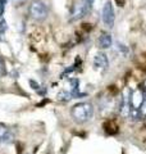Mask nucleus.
Listing matches in <instances>:
<instances>
[{
  "label": "nucleus",
  "mask_w": 146,
  "mask_h": 154,
  "mask_svg": "<svg viewBox=\"0 0 146 154\" xmlns=\"http://www.w3.org/2000/svg\"><path fill=\"white\" fill-rule=\"evenodd\" d=\"M108 66H109V60H108V57L103 53H99V54H96L95 58H94V67L95 69L97 71H101L104 72L108 69Z\"/></svg>",
  "instance_id": "6"
},
{
  "label": "nucleus",
  "mask_w": 146,
  "mask_h": 154,
  "mask_svg": "<svg viewBox=\"0 0 146 154\" xmlns=\"http://www.w3.org/2000/svg\"><path fill=\"white\" fill-rule=\"evenodd\" d=\"M141 90H142V93L146 95V80H145V82L142 84V89H141Z\"/></svg>",
  "instance_id": "14"
},
{
  "label": "nucleus",
  "mask_w": 146,
  "mask_h": 154,
  "mask_svg": "<svg viewBox=\"0 0 146 154\" xmlns=\"http://www.w3.org/2000/svg\"><path fill=\"white\" fill-rule=\"evenodd\" d=\"M101 18L103 22L106 27L111 28L114 26V21H115V13H114V8L111 2H106L105 5L103 7V12H101Z\"/></svg>",
  "instance_id": "3"
},
{
  "label": "nucleus",
  "mask_w": 146,
  "mask_h": 154,
  "mask_svg": "<svg viewBox=\"0 0 146 154\" xmlns=\"http://www.w3.org/2000/svg\"><path fill=\"white\" fill-rule=\"evenodd\" d=\"M84 2L89 5V8H91V5H92V3H94V0H84Z\"/></svg>",
  "instance_id": "13"
},
{
  "label": "nucleus",
  "mask_w": 146,
  "mask_h": 154,
  "mask_svg": "<svg viewBox=\"0 0 146 154\" xmlns=\"http://www.w3.org/2000/svg\"><path fill=\"white\" fill-rule=\"evenodd\" d=\"M5 4L7 0H0V18H3L4 12H5Z\"/></svg>",
  "instance_id": "10"
},
{
  "label": "nucleus",
  "mask_w": 146,
  "mask_h": 154,
  "mask_svg": "<svg viewBox=\"0 0 146 154\" xmlns=\"http://www.w3.org/2000/svg\"><path fill=\"white\" fill-rule=\"evenodd\" d=\"M89 9H90L89 5L84 0L75 3V5L72 8V21H77V19H81L82 17H85L86 13L89 12Z\"/></svg>",
  "instance_id": "4"
},
{
  "label": "nucleus",
  "mask_w": 146,
  "mask_h": 154,
  "mask_svg": "<svg viewBox=\"0 0 146 154\" xmlns=\"http://www.w3.org/2000/svg\"><path fill=\"white\" fill-rule=\"evenodd\" d=\"M30 85L32 86L33 90H38V89H40V85H38L36 81H33V80H30Z\"/></svg>",
  "instance_id": "12"
},
{
  "label": "nucleus",
  "mask_w": 146,
  "mask_h": 154,
  "mask_svg": "<svg viewBox=\"0 0 146 154\" xmlns=\"http://www.w3.org/2000/svg\"><path fill=\"white\" fill-rule=\"evenodd\" d=\"M28 14L35 21H44L49 14V7L44 0H32L28 7Z\"/></svg>",
  "instance_id": "2"
},
{
  "label": "nucleus",
  "mask_w": 146,
  "mask_h": 154,
  "mask_svg": "<svg viewBox=\"0 0 146 154\" xmlns=\"http://www.w3.org/2000/svg\"><path fill=\"white\" fill-rule=\"evenodd\" d=\"M129 98H131V90L126 89L124 94H123V98L120 99V105H119V112L123 117H129V112H131Z\"/></svg>",
  "instance_id": "5"
},
{
  "label": "nucleus",
  "mask_w": 146,
  "mask_h": 154,
  "mask_svg": "<svg viewBox=\"0 0 146 154\" xmlns=\"http://www.w3.org/2000/svg\"><path fill=\"white\" fill-rule=\"evenodd\" d=\"M7 73V68H5V63H4V59L0 57V79Z\"/></svg>",
  "instance_id": "9"
},
{
  "label": "nucleus",
  "mask_w": 146,
  "mask_h": 154,
  "mask_svg": "<svg viewBox=\"0 0 146 154\" xmlns=\"http://www.w3.org/2000/svg\"><path fill=\"white\" fill-rule=\"evenodd\" d=\"M14 139V134L9 127H7L5 125L0 123V143L2 144H7L13 141Z\"/></svg>",
  "instance_id": "7"
},
{
  "label": "nucleus",
  "mask_w": 146,
  "mask_h": 154,
  "mask_svg": "<svg viewBox=\"0 0 146 154\" xmlns=\"http://www.w3.org/2000/svg\"><path fill=\"white\" fill-rule=\"evenodd\" d=\"M141 117H146V99L144 100V103L140 108V118Z\"/></svg>",
  "instance_id": "11"
},
{
  "label": "nucleus",
  "mask_w": 146,
  "mask_h": 154,
  "mask_svg": "<svg viewBox=\"0 0 146 154\" xmlns=\"http://www.w3.org/2000/svg\"><path fill=\"white\" fill-rule=\"evenodd\" d=\"M111 42H113V38L109 32H103L99 37V45L101 49H109L111 46Z\"/></svg>",
  "instance_id": "8"
},
{
  "label": "nucleus",
  "mask_w": 146,
  "mask_h": 154,
  "mask_svg": "<svg viewBox=\"0 0 146 154\" xmlns=\"http://www.w3.org/2000/svg\"><path fill=\"white\" fill-rule=\"evenodd\" d=\"M71 114L73 119L78 123H85L87 121H90L94 116V107L91 103H78L76 105H73V108L71 110Z\"/></svg>",
  "instance_id": "1"
}]
</instances>
